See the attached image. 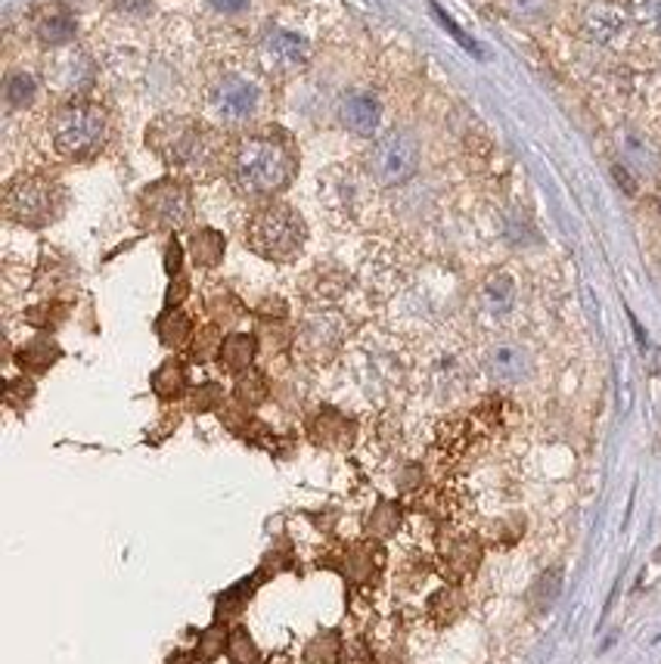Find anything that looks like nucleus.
<instances>
[{
  "label": "nucleus",
  "mask_w": 661,
  "mask_h": 664,
  "mask_svg": "<svg viewBox=\"0 0 661 664\" xmlns=\"http://www.w3.org/2000/svg\"><path fill=\"white\" fill-rule=\"evenodd\" d=\"M208 307H212V314H215V324H233V320H239L242 317V305H239L237 299L230 295V292H224V295H215L212 302H208Z\"/></svg>",
  "instance_id": "obj_36"
},
{
  "label": "nucleus",
  "mask_w": 661,
  "mask_h": 664,
  "mask_svg": "<svg viewBox=\"0 0 661 664\" xmlns=\"http://www.w3.org/2000/svg\"><path fill=\"white\" fill-rule=\"evenodd\" d=\"M258 354V336L252 333H230V336H224L220 341V351H218V367L220 370H227V373H246V370H252V363H255Z\"/></svg>",
  "instance_id": "obj_14"
},
{
  "label": "nucleus",
  "mask_w": 661,
  "mask_h": 664,
  "mask_svg": "<svg viewBox=\"0 0 661 664\" xmlns=\"http://www.w3.org/2000/svg\"><path fill=\"white\" fill-rule=\"evenodd\" d=\"M420 168V144L410 131H388L369 149V175L383 187H401Z\"/></svg>",
  "instance_id": "obj_7"
},
{
  "label": "nucleus",
  "mask_w": 661,
  "mask_h": 664,
  "mask_svg": "<svg viewBox=\"0 0 661 664\" xmlns=\"http://www.w3.org/2000/svg\"><path fill=\"white\" fill-rule=\"evenodd\" d=\"M59 358H62V348H59L54 339H47V336H37V339L25 341L16 351L19 370H22V373H32V376L47 373Z\"/></svg>",
  "instance_id": "obj_15"
},
{
  "label": "nucleus",
  "mask_w": 661,
  "mask_h": 664,
  "mask_svg": "<svg viewBox=\"0 0 661 664\" xmlns=\"http://www.w3.org/2000/svg\"><path fill=\"white\" fill-rule=\"evenodd\" d=\"M258 587V575L246 577V581H239L233 584L230 590H224L215 599V621H227V618H237L242 615V609L249 606V599H252V593Z\"/></svg>",
  "instance_id": "obj_23"
},
{
  "label": "nucleus",
  "mask_w": 661,
  "mask_h": 664,
  "mask_svg": "<svg viewBox=\"0 0 661 664\" xmlns=\"http://www.w3.org/2000/svg\"><path fill=\"white\" fill-rule=\"evenodd\" d=\"M335 341H339V333H332L330 320H311V324L305 326V333H301L305 351H320V345L335 348Z\"/></svg>",
  "instance_id": "obj_33"
},
{
  "label": "nucleus",
  "mask_w": 661,
  "mask_h": 664,
  "mask_svg": "<svg viewBox=\"0 0 661 664\" xmlns=\"http://www.w3.org/2000/svg\"><path fill=\"white\" fill-rule=\"evenodd\" d=\"M37 35L44 44H66V41H72L75 37V19L69 13H54V16H47L41 25H37Z\"/></svg>",
  "instance_id": "obj_29"
},
{
  "label": "nucleus",
  "mask_w": 661,
  "mask_h": 664,
  "mask_svg": "<svg viewBox=\"0 0 661 664\" xmlns=\"http://www.w3.org/2000/svg\"><path fill=\"white\" fill-rule=\"evenodd\" d=\"M54 149L62 159H91L106 137V112L93 103H69L54 115Z\"/></svg>",
  "instance_id": "obj_4"
},
{
  "label": "nucleus",
  "mask_w": 661,
  "mask_h": 664,
  "mask_svg": "<svg viewBox=\"0 0 661 664\" xmlns=\"http://www.w3.org/2000/svg\"><path fill=\"white\" fill-rule=\"evenodd\" d=\"M156 336L159 341L171 348V351H181V348H190V341L196 336V326L186 317L181 307H166V314L156 320Z\"/></svg>",
  "instance_id": "obj_17"
},
{
  "label": "nucleus",
  "mask_w": 661,
  "mask_h": 664,
  "mask_svg": "<svg viewBox=\"0 0 661 664\" xmlns=\"http://www.w3.org/2000/svg\"><path fill=\"white\" fill-rule=\"evenodd\" d=\"M227 662L230 664H261V649L252 640L249 628H230V640H227Z\"/></svg>",
  "instance_id": "obj_25"
},
{
  "label": "nucleus",
  "mask_w": 661,
  "mask_h": 664,
  "mask_svg": "<svg viewBox=\"0 0 661 664\" xmlns=\"http://www.w3.org/2000/svg\"><path fill=\"white\" fill-rule=\"evenodd\" d=\"M220 324H208L203 326L196 336H193V341H190V358L193 360H208V358H218L220 351Z\"/></svg>",
  "instance_id": "obj_30"
},
{
  "label": "nucleus",
  "mask_w": 661,
  "mask_h": 664,
  "mask_svg": "<svg viewBox=\"0 0 661 664\" xmlns=\"http://www.w3.org/2000/svg\"><path fill=\"white\" fill-rule=\"evenodd\" d=\"M3 93H7V103H10L13 109L32 106L37 97L35 75H29V72L10 75V78H7V88H3Z\"/></svg>",
  "instance_id": "obj_28"
},
{
  "label": "nucleus",
  "mask_w": 661,
  "mask_h": 664,
  "mask_svg": "<svg viewBox=\"0 0 661 664\" xmlns=\"http://www.w3.org/2000/svg\"><path fill=\"white\" fill-rule=\"evenodd\" d=\"M401 519H404V509L401 503L395 500H379L373 506V513L364 521V531H367L369 540H388L398 528H401Z\"/></svg>",
  "instance_id": "obj_22"
},
{
  "label": "nucleus",
  "mask_w": 661,
  "mask_h": 664,
  "mask_svg": "<svg viewBox=\"0 0 661 664\" xmlns=\"http://www.w3.org/2000/svg\"><path fill=\"white\" fill-rule=\"evenodd\" d=\"M149 385H152V395L159 397V401H178V397H184L190 392V379H186V367L181 360H166L152 379H149Z\"/></svg>",
  "instance_id": "obj_19"
},
{
  "label": "nucleus",
  "mask_w": 661,
  "mask_h": 664,
  "mask_svg": "<svg viewBox=\"0 0 661 664\" xmlns=\"http://www.w3.org/2000/svg\"><path fill=\"white\" fill-rule=\"evenodd\" d=\"M186 289H190V283H186L184 273H181V277H174V280H171V289H168V295H166V307L181 305V302H184Z\"/></svg>",
  "instance_id": "obj_39"
},
{
  "label": "nucleus",
  "mask_w": 661,
  "mask_h": 664,
  "mask_svg": "<svg viewBox=\"0 0 661 664\" xmlns=\"http://www.w3.org/2000/svg\"><path fill=\"white\" fill-rule=\"evenodd\" d=\"M503 3L515 19H525V22H540L550 16L552 10V0H503Z\"/></svg>",
  "instance_id": "obj_34"
},
{
  "label": "nucleus",
  "mask_w": 661,
  "mask_h": 664,
  "mask_svg": "<svg viewBox=\"0 0 661 664\" xmlns=\"http://www.w3.org/2000/svg\"><path fill=\"white\" fill-rule=\"evenodd\" d=\"M147 146L168 168L184 175H212L220 165L218 134L181 115L156 119L147 131Z\"/></svg>",
  "instance_id": "obj_2"
},
{
  "label": "nucleus",
  "mask_w": 661,
  "mask_h": 664,
  "mask_svg": "<svg viewBox=\"0 0 661 664\" xmlns=\"http://www.w3.org/2000/svg\"><path fill=\"white\" fill-rule=\"evenodd\" d=\"M168 664H190V655H186V652H174V655L168 659Z\"/></svg>",
  "instance_id": "obj_42"
},
{
  "label": "nucleus",
  "mask_w": 661,
  "mask_h": 664,
  "mask_svg": "<svg viewBox=\"0 0 661 664\" xmlns=\"http://www.w3.org/2000/svg\"><path fill=\"white\" fill-rule=\"evenodd\" d=\"M627 25H630V19H627L625 10H622L618 3H606V0L588 7V10H584V19H581V32H584V37H588L590 44H596V47H612V44H618V41L627 35Z\"/></svg>",
  "instance_id": "obj_10"
},
{
  "label": "nucleus",
  "mask_w": 661,
  "mask_h": 664,
  "mask_svg": "<svg viewBox=\"0 0 661 664\" xmlns=\"http://www.w3.org/2000/svg\"><path fill=\"white\" fill-rule=\"evenodd\" d=\"M218 10H227V13H233V10H242L246 7V0H212Z\"/></svg>",
  "instance_id": "obj_41"
},
{
  "label": "nucleus",
  "mask_w": 661,
  "mask_h": 664,
  "mask_svg": "<svg viewBox=\"0 0 661 664\" xmlns=\"http://www.w3.org/2000/svg\"><path fill=\"white\" fill-rule=\"evenodd\" d=\"M373 547L369 543H354L349 550V556H345V569H349V575L354 581H367L369 572H373Z\"/></svg>",
  "instance_id": "obj_32"
},
{
  "label": "nucleus",
  "mask_w": 661,
  "mask_h": 664,
  "mask_svg": "<svg viewBox=\"0 0 661 664\" xmlns=\"http://www.w3.org/2000/svg\"><path fill=\"white\" fill-rule=\"evenodd\" d=\"M264 56L274 63L276 69H301L308 59H311V44L295 32H286V29H274L264 37Z\"/></svg>",
  "instance_id": "obj_12"
},
{
  "label": "nucleus",
  "mask_w": 661,
  "mask_h": 664,
  "mask_svg": "<svg viewBox=\"0 0 661 664\" xmlns=\"http://www.w3.org/2000/svg\"><path fill=\"white\" fill-rule=\"evenodd\" d=\"M220 404H224V389H220L218 382H203V385H196V389L190 392V407H193L196 414L218 410Z\"/></svg>",
  "instance_id": "obj_31"
},
{
  "label": "nucleus",
  "mask_w": 661,
  "mask_h": 664,
  "mask_svg": "<svg viewBox=\"0 0 661 664\" xmlns=\"http://www.w3.org/2000/svg\"><path fill=\"white\" fill-rule=\"evenodd\" d=\"M559 593H562V569L552 565L544 575H537L532 590H528V603H532L534 611H547L552 609V603L559 599Z\"/></svg>",
  "instance_id": "obj_24"
},
{
  "label": "nucleus",
  "mask_w": 661,
  "mask_h": 664,
  "mask_svg": "<svg viewBox=\"0 0 661 664\" xmlns=\"http://www.w3.org/2000/svg\"><path fill=\"white\" fill-rule=\"evenodd\" d=\"M432 10H435V16L441 19V25H444V29H447V32H451V35L457 37L459 44H466V47H469V50H476V44H472V41H469V37H466V35H463V32H459V29H457V22H454V19H451V16H444V13H441L438 7H432Z\"/></svg>",
  "instance_id": "obj_40"
},
{
  "label": "nucleus",
  "mask_w": 661,
  "mask_h": 664,
  "mask_svg": "<svg viewBox=\"0 0 661 664\" xmlns=\"http://www.w3.org/2000/svg\"><path fill=\"white\" fill-rule=\"evenodd\" d=\"M230 180L237 193L249 199H271L289 187L295 156L274 137H246L230 153Z\"/></svg>",
  "instance_id": "obj_1"
},
{
  "label": "nucleus",
  "mask_w": 661,
  "mask_h": 664,
  "mask_svg": "<svg viewBox=\"0 0 661 664\" xmlns=\"http://www.w3.org/2000/svg\"><path fill=\"white\" fill-rule=\"evenodd\" d=\"M66 314H62V307L56 305H41V307H32L29 314H25V320L32 326H41V329H47V326H56L59 320H62Z\"/></svg>",
  "instance_id": "obj_37"
},
{
  "label": "nucleus",
  "mask_w": 661,
  "mask_h": 664,
  "mask_svg": "<svg viewBox=\"0 0 661 664\" xmlns=\"http://www.w3.org/2000/svg\"><path fill=\"white\" fill-rule=\"evenodd\" d=\"M481 305L488 314H494V317H503V314H510L515 305V280L510 273H494L485 289H481Z\"/></svg>",
  "instance_id": "obj_21"
},
{
  "label": "nucleus",
  "mask_w": 661,
  "mask_h": 664,
  "mask_svg": "<svg viewBox=\"0 0 661 664\" xmlns=\"http://www.w3.org/2000/svg\"><path fill=\"white\" fill-rule=\"evenodd\" d=\"M227 640H230V628L224 621H215L212 628H205L203 637H200V646H196V662H215L218 655L227 652Z\"/></svg>",
  "instance_id": "obj_26"
},
{
  "label": "nucleus",
  "mask_w": 661,
  "mask_h": 664,
  "mask_svg": "<svg viewBox=\"0 0 661 664\" xmlns=\"http://www.w3.org/2000/svg\"><path fill=\"white\" fill-rule=\"evenodd\" d=\"M342 652V640L335 630H327V633H317L308 649H305V664H335Z\"/></svg>",
  "instance_id": "obj_27"
},
{
  "label": "nucleus",
  "mask_w": 661,
  "mask_h": 664,
  "mask_svg": "<svg viewBox=\"0 0 661 664\" xmlns=\"http://www.w3.org/2000/svg\"><path fill=\"white\" fill-rule=\"evenodd\" d=\"M342 122L357 137H373L379 131V125H383V106L369 93H351V97H345V103H342Z\"/></svg>",
  "instance_id": "obj_13"
},
{
  "label": "nucleus",
  "mask_w": 661,
  "mask_h": 664,
  "mask_svg": "<svg viewBox=\"0 0 661 664\" xmlns=\"http://www.w3.org/2000/svg\"><path fill=\"white\" fill-rule=\"evenodd\" d=\"M140 217L149 230H168L178 234L193 224V196L190 187L178 178H162L149 183L140 193Z\"/></svg>",
  "instance_id": "obj_6"
},
{
  "label": "nucleus",
  "mask_w": 661,
  "mask_h": 664,
  "mask_svg": "<svg viewBox=\"0 0 661 664\" xmlns=\"http://www.w3.org/2000/svg\"><path fill=\"white\" fill-rule=\"evenodd\" d=\"M630 16L643 29L661 35V0H630Z\"/></svg>",
  "instance_id": "obj_35"
},
{
  "label": "nucleus",
  "mask_w": 661,
  "mask_h": 664,
  "mask_svg": "<svg viewBox=\"0 0 661 664\" xmlns=\"http://www.w3.org/2000/svg\"><path fill=\"white\" fill-rule=\"evenodd\" d=\"M186 251H190V258H193V265H196V268L212 270V268H218L220 261H224L227 239H224V234L215 230V227H200V230H193V236H190V246H186Z\"/></svg>",
  "instance_id": "obj_16"
},
{
  "label": "nucleus",
  "mask_w": 661,
  "mask_h": 664,
  "mask_svg": "<svg viewBox=\"0 0 661 664\" xmlns=\"http://www.w3.org/2000/svg\"><path fill=\"white\" fill-rule=\"evenodd\" d=\"M485 373L497 385H522L534 373L532 351L518 341H497L485 354Z\"/></svg>",
  "instance_id": "obj_9"
},
{
  "label": "nucleus",
  "mask_w": 661,
  "mask_h": 664,
  "mask_svg": "<svg viewBox=\"0 0 661 664\" xmlns=\"http://www.w3.org/2000/svg\"><path fill=\"white\" fill-rule=\"evenodd\" d=\"M181 265H184V246L171 236L166 246V273L174 280V277H181Z\"/></svg>",
  "instance_id": "obj_38"
},
{
  "label": "nucleus",
  "mask_w": 661,
  "mask_h": 664,
  "mask_svg": "<svg viewBox=\"0 0 661 664\" xmlns=\"http://www.w3.org/2000/svg\"><path fill=\"white\" fill-rule=\"evenodd\" d=\"M66 190L50 178H19L3 193V212L22 227H47L62 215Z\"/></svg>",
  "instance_id": "obj_5"
},
{
  "label": "nucleus",
  "mask_w": 661,
  "mask_h": 664,
  "mask_svg": "<svg viewBox=\"0 0 661 664\" xmlns=\"http://www.w3.org/2000/svg\"><path fill=\"white\" fill-rule=\"evenodd\" d=\"M205 103H208V112L218 125L239 127L255 119L258 88L239 75H224L208 88Z\"/></svg>",
  "instance_id": "obj_8"
},
{
  "label": "nucleus",
  "mask_w": 661,
  "mask_h": 664,
  "mask_svg": "<svg viewBox=\"0 0 661 664\" xmlns=\"http://www.w3.org/2000/svg\"><path fill=\"white\" fill-rule=\"evenodd\" d=\"M478 562H481V543H478L476 538L451 540L447 550H444V569L457 577V581L476 575Z\"/></svg>",
  "instance_id": "obj_18"
},
{
  "label": "nucleus",
  "mask_w": 661,
  "mask_h": 664,
  "mask_svg": "<svg viewBox=\"0 0 661 664\" xmlns=\"http://www.w3.org/2000/svg\"><path fill=\"white\" fill-rule=\"evenodd\" d=\"M308 243V224L286 202H267L246 224V246L255 251L258 258L289 265L295 261Z\"/></svg>",
  "instance_id": "obj_3"
},
{
  "label": "nucleus",
  "mask_w": 661,
  "mask_h": 664,
  "mask_svg": "<svg viewBox=\"0 0 661 664\" xmlns=\"http://www.w3.org/2000/svg\"><path fill=\"white\" fill-rule=\"evenodd\" d=\"M267 397H271V382L261 370L252 367V370L239 373L237 382H233V401L242 410H258Z\"/></svg>",
  "instance_id": "obj_20"
},
{
  "label": "nucleus",
  "mask_w": 661,
  "mask_h": 664,
  "mask_svg": "<svg viewBox=\"0 0 661 664\" xmlns=\"http://www.w3.org/2000/svg\"><path fill=\"white\" fill-rule=\"evenodd\" d=\"M308 438L317 448L345 450L354 444V423L345 414H339L335 407H320L308 419Z\"/></svg>",
  "instance_id": "obj_11"
}]
</instances>
